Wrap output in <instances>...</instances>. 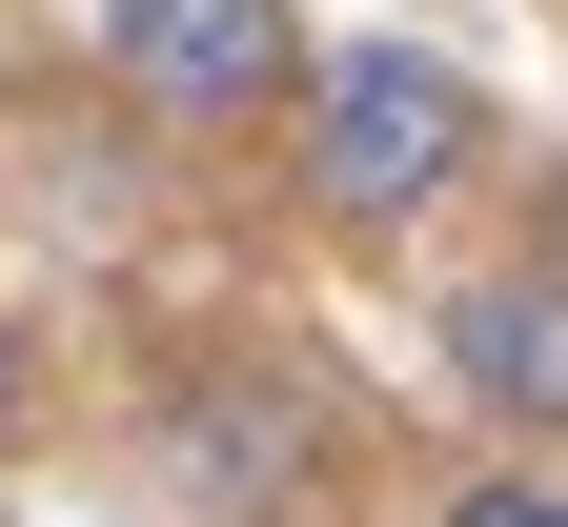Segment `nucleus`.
I'll return each instance as SVG.
<instances>
[{
	"instance_id": "6",
	"label": "nucleus",
	"mask_w": 568,
	"mask_h": 527,
	"mask_svg": "<svg viewBox=\"0 0 568 527\" xmlns=\"http://www.w3.org/2000/svg\"><path fill=\"white\" fill-rule=\"evenodd\" d=\"M21 446H41V345L0 325V467H21Z\"/></svg>"
},
{
	"instance_id": "2",
	"label": "nucleus",
	"mask_w": 568,
	"mask_h": 527,
	"mask_svg": "<svg viewBox=\"0 0 568 527\" xmlns=\"http://www.w3.org/2000/svg\"><path fill=\"white\" fill-rule=\"evenodd\" d=\"M82 41H102V82L142 122H183V142H224L284 102V61H305V21L284 0H82Z\"/></svg>"
},
{
	"instance_id": "4",
	"label": "nucleus",
	"mask_w": 568,
	"mask_h": 527,
	"mask_svg": "<svg viewBox=\"0 0 568 527\" xmlns=\"http://www.w3.org/2000/svg\"><path fill=\"white\" fill-rule=\"evenodd\" d=\"M447 386L508 426V446H568V264H487L447 305Z\"/></svg>"
},
{
	"instance_id": "1",
	"label": "nucleus",
	"mask_w": 568,
	"mask_h": 527,
	"mask_svg": "<svg viewBox=\"0 0 568 527\" xmlns=\"http://www.w3.org/2000/svg\"><path fill=\"white\" fill-rule=\"evenodd\" d=\"M264 142H284V203L305 223L386 244V223H426V203L487 183V82L447 41H305L284 102H264Z\"/></svg>"
},
{
	"instance_id": "3",
	"label": "nucleus",
	"mask_w": 568,
	"mask_h": 527,
	"mask_svg": "<svg viewBox=\"0 0 568 527\" xmlns=\"http://www.w3.org/2000/svg\"><path fill=\"white\" fill-rule=\"evenodd\" d=\"M163 446H183V467L224 487V507H264V527H325V467H345V426H325L305 386H284L264 345L183 365V386H163Z\"/></svg>"
},
{
	"instance_id": "7",
	"label": "nucleus",
	"mask_w": 568,
	"mask_h": 527,
	"mask_svg": "<svg viewBox=\"0 0 568 527\" xmlns=\"http://www.w3.org/2000/svg\"><path fill=\"white\" fill-rule=\"evenodd\" d=\"M21 527H102V507H21Z\"/></svg>"
},
{
	"instance_id": "5",
	"label": "nucleus",
	"mask_w": 568,
	"mask_h": 527,
	"mask_svg": "<svg viewBox=\"0 0 568 527\" xmlns=\"http://www.w3.org/2000/svg\"><path fill=\"white\" fill-rule=\"evenodd\" d=\"M447 527H568V446H508V467H467Z\"/></svg>"
}]
</instances>
